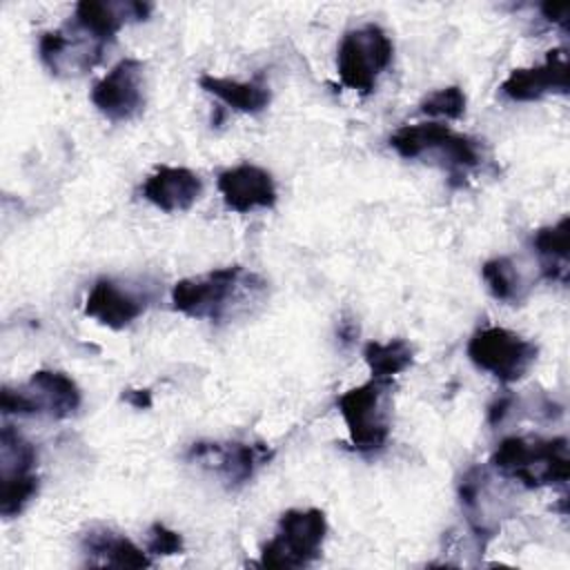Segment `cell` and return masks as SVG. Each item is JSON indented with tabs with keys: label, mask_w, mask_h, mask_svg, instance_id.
<instances>
[{
	"label": "cell",
	"mask_w": 570,
	"mask_h": 570,
	"mask_svg": "<svg viewBox=\"0 0 570 570\" xmlns=\"http://www.w3.org/2000/svg\"><path fill=\"white\" fill-rule=\"evenodd\" d=\"M187 459L214 472L227 485H243L261 465L272 459V450L265 443L198 441L189 448Z\"/></svg>",
	"instance_id": "9"
},
{
	"label": "cell",
	"mask_w": 570,
	"mask_h": 570,
	"mask_svg": "<svg viewBox=\"0 0 570 570\" xmlns=\"http://www.w3.org/2000/svg\"><path fill=\"white\" fill-rule=\"evenodd\" d=\"M149 554H160V557H171L183 552V537L176 530H169L163 523H154L149 528V543H147Z\"/></svg>",
	"instance_id": "25"
},
{
	"label": "cell",
	"mask_w": 570,
	"mask_h": 570,
	"mask_svg": "<svg viewBox=\"0 0 570 570\" xmlns=\"http://www.w3.org/2000/svg\"><path fill=\"white\" fill-rule=\"evenodd\" d=\"M216 185L225 205L238 214H245L258 207L267 209L276 203V185L272 174L249 163L225 169L218 176Z\"/></svg>",
	"instance_id": "13"
},
{
	"label": "cell",
	"mask_w": 570,
	"mask_h": 570,
	"mask_svg": "<svg viewBox=\"0 0 570 570\" xmlns=\"http://www.w3.org/2000/svg\"><path fill=\"white\" fill-rule=\"evenodd\" d=\"M492 465L525 488L566 483L570 476L568 441L566 436H508L497 445Z\"/></svg>",
	"instance_id": "2"
},
{
	"label": "cell",
	"mask_w": 570,
	"mask_h": 570,
	"mask_svg": "<svg viewBox=\"0 0 570 570\" xmlns=\"http://www.w3.org/2000/svg\"><path fill=\"white\" fill-rule=\"evenodd\" d=\"M512 403H514V396H510V394L497 399V401L490 405V423H501V421L505 419V414L510 412Z\"/></svg>",
	"instance_id": "28"
},
{
	"label": "cell",
	"mask_w": 570,
	"mask_h": 570,
	"mask_svg": "<svg viewBox=\"0 0 570 570\" xmlns=\"http://www.w3.org/2000/svg\"><path fill=\"white\" fill-rule=\"evenodd\" d=\"M85 552L114 568H149L151 559L127 537L109 530H91L85 537Z\"/></svg>",
	"instance_id": "20"
},
{
	"label": "cell",
	"mask_w": 570,
	"mask_h": 570,
	"mask_svg": "<svg viewBox=\"0 0 570 570\" xmlns=\"http://www.w3.org/2000/svg\"><path fill=\"white\" fill-rule=\"evenodd\" d=\"M534 252L541 258V272L548 281H568V252H570V218L541 227L532 238Z\"/></svg>",
	"instance_id": "19"
},
{
	"label": "cell",
	"mask_w": 570,
	"mask_h": 570,
	"mask_svg": "<svg viewBox=\"0 0 570 570\" xmlns=\"http://www.w3.org/2000/svg\"><path fill=\"white\" fill-rule=\"evenodd\" d=\"M203 191L200 178L187 167H158L142 185V196L163 212L189 209Z\"/></svg>",
	"instance_id": "17"
},
{
	"label": "cell",
	"mask_w": 570,
	"mask_h": 570,
	"mask_svg": "<svg viewBox=\"0 0 570 570\" xmlns=\"http://www.w3.org/2000/svg\"><path fill=\"white\" fill-rule=\"evenodd\" d=\"M541 13H543V16H546L550 22L559 24L563 31L568 29L570 4H552V2H546V4H541Z\"/></svg>",
	"instance_id": "26"
},
{
	"label": "cell",
	"mask_w": 570,
	"mask_h": 570,
	"mask_svg": "<svg viewBox=\"0 0 570 570\" xmlns=\"http://www.w3.org/2000/svg\"><path fill=\"white\" fill-rule=\"evenodd\" d=\"M38 492V476L33 472L2 479V494H0V514L4 519L18 517L24 505L36 497Z\"/></svg>",
	"instance_id": "23"
},
{
	"label": "cell",
	"mask_w": 570,
	"mask_h": 570,
	"mask_svg": "<svg viewBox=\"0 0 570 570\" xmlns=\"http://www.w3.org/2000/svg\"><path fill=\"white\" fill-rule=\"evenodd\" d=\"M421 111L428 114V116H443V118L456 120L465 114V94L456 85L443 87V89L430 94L421 102Z\"/></svg>",
	"instance_id": "24"
},
{
	"label": "cell",
	"mask_w": 570,
	"mask_h": 570,
	"mask_svg": "<svg viewBox=\"0 0 570 570\" xmlns=\"http://www.w3.org/2000/svg\"><path fill=\"white\" fill-rule=\"evenodd\" d=\"M392 40L379 24H363L347 31L336 51L341 82L358 94H370L379 73L392 62Z\"/></svg>",
	"instance_id": "7"
},
{
	"label": "cell",
	"mask_w": 570,
	"mask_h": 570,
	"mask_svg": "<svg viewBox=\"0 0 570 570\" xmlns=\"http://www.w3.org/2000/svg\"><path fill=\"white\" fill-rule=\"evenodd\" d=\"M363 358L376 379H392L407 370L414 361V347L405 338H392L385 343L370 341L363 347Z\"/></svg>",
	"instance_id": "21"
},
{
	"label": "cell",
	"mask_w": 570,
	"mask_h": 570,
	"mask_svg": "<svg viewBox=\"0 0 570 570\" xmlns=\"http://www.w3.org/2000/svg\"><path fill=\"white\" fill-rule=\"evenodd\" d=\"M390 147L403 158H421L428 154H439V160L448 165L450 174L459 176L481 163L479 140L456 134L441 122H419L405 125L390 136Z\"/></svg>",
	"instance_id": "5"
},
{
	"label": "cell",
	"mask_w": 570,
	"mask_h": 570,
	"mask_svg": "<svg viewBox=\"0 0 570 570\" xmlns=\"http://www.w3.org/2000/svg\"><path fill=\"white\" fill-rule=\"evenodd\" d=\"M145 312V301L111 278H98L85 298V314L100 325L122 330Z\"/></svg>",
	"instance_id": "16"
},
{
	"label": "cell",
	"mask_w": 570,
	"mask_h": 570,
	"mask_svg": "<svg viewBox=\"0 0 570 570\" xmlns=\"http://www.w3.org/2000/svg\"><path fill=\"white\" fill-rule=\"evenodd\" d=\"M91 102L114 122L134 118L145 102L142 62L136 58H125L114 65L111 71L94 85Z\"/></svg>",
	"instance_id": "10"
},
{
	"label": "cell",
	"mask_w": 570,
	"mask_h": 570,
	"mask_svg": "<svg viewBox=\"0 0 570 570\" xmlns=\"http://www.w3.org/2000/svg\"><path fill=\"white\" fill-rule=\"evenodd\" d=\"M390 390L392 379L372 376L336 399L354 450L374 452L385 445L390 436Z\"/></svg>",
	"instance_id": "3"
},
{
	"label": "cell",
	"mask_w": 570,
	"mask_h": 570,
	"mask_svg": "<svg viewBox=\"0 0 570 570\" xmlns=\"http://www.w3.org/2000/svg\"><path fill=\"white\" fill-rule=\"evenodd\" d=\"M459 501H461V508H463L465 519H468L470 528L474 530V534L483 541L494 537V532L499 530L501 505L492 492L490 474L481 465L470 468L461 476Z\"/></svg>",
	"instance_id": "14"
},
{
	"label": "cell",
	"mask_w": 570,
	"mask_h": 570,
	"mask_svg": "<svg viewBox=\"0 0 570 570\" xmlns=\"http://www.w3.org/2000/svg\"><path fill=\"white\" fill-rule=\"evenodd\" d=\"M539 347L505 330V327H483L468 341V356L479 367L490 372L501 383H514L523 379L534 365Z\"/></svg>",
	"instance_id": "8"
},
{
	"label": "cell",
	"mask_w": 570,
	"mask_h": 570,
	"mask_svg": "<svg viewBox=\"0 0 570 570\" xmlns=\"http://www.w3.org/2000/svg\"><path fill=\"white\" fill-rule=\"evenodd\" d=\"M265 285L267 283L258 274L243 265H229L178 281L171 289V303L176 312L189 318L220 323L256 303L263 296Z\"/></svg>",
	"instance_id": "1"
},
{
	"label": "cell",
	"mask_w": 570,
	"mask_h": 570,
	"mask_svg": "<svg viewBox=\"0 0 570 570\" xmlns=\"http://www.w3.org/2000/svg\"><path fill=\"white\" fill-rule=\"evenodd\" d=\"M481 276H483L490 294L497 301L514 303V301L521 298V287L523 285H521V276H519L512 258L499 256V258H492V261L483 263Z\"/></svg>",
	"instance_id": "22"
},
{
	"label": "cell",
	"mask_w": 570,
	"mask_h": 570,
	"mask_svg": "<svg viewBox=\"0 0 570 570\" xmlns=\"http://www.w3.org/2000/svg\"><path fill=\"white\" fill-rule=\"evenodd\" d=\"M568 53L566 49H550L539 67L514 69L501 85V91L510 100H539L546 94L568 91Z\"/></svg>",
	"instance_id": "12"
},
{
	"label": "cell",
	"mask_w": 570,
	"mask_h": 570,
	"mask_svg": "<svg viewBox=\"0 0 570 570\" xmlns=\"http://www.w3.org/2000/svg\"><path fill=\"white\" fill-rule=\"evenodd\" d=\"M80 407V390L71 376L58 370H38L20 387L4 385L0 392L2 414H45L67 419Z\"/></svg>",
	"instance_id": "6"
},
{
	"label": "cell",
	"mask_w": 570,
	"mask_h": 570,
	"mask_svg": "<svg viewBox=\"0 0 570 570\" xmlns=\"http://www.w3.org/2000/svg\"><path fill=\"white\" fill-rule=\"evenodd\" d=\"M102 40L89 36L78 24L71 22V33L67 29L47 31L40 38L38 51L45 67L56 76H78L89 71L105 51Z\"/></svg>",
	"instance_id": "11"
},
{
	"label": "cell",
	"mask_w": 570,
	"mask_h": 570,
	"mask_svg": "<svg viewBox=\"0 0 570 570\" xmlns=\"http://www.w3.org/2000/svg\"><path fill=\"white\" fill-rule=\"evenodd\" d=\"M122 399L136 407V410H147L151 407V392L149 390H125Z\"/></svg>",
	"instance_id": "27"
},
{
	"label": "cell",
	"mask_w": 570,
	"mask_h": 570,
	"mask_svg": "<svg viewBox=\"0 0 570 570\" xmlns=\"http://www.w3.org/2000/svg\"><path fill=\"white\" fill-rule=\"evenodd\" d=\"M327 534L325 512L318 508L285 510L278 519V532L261 550L263 568H301L312 563Z\"/></svg>",
	"instance_id": "4"
},
{
	"label": "cell",
	"mask_w": 570,
	"mask_h": 570,
	"mask_svg": "<svg viewBox=\"0 0 570 570\" xmlns=\"http://www.w3.org/2000/svg\"><path fill=\"white\" fill-rule=\"evenodd\" d=\"M198 85L216 96L218 100H223L225 105H229L236 111L243 114H258L269 105V87L261 80H232V78H220V76H212V73H203L198 78Z\"/></svg>",
	"instance_id": "18"
},
{
	"label": "cell",
	"mask_w": 570,
	"mask_h": 570,
	"mask_svg": "<svg viewBox=\"0 0 570 570\" xmlns=\"http://www.w3.org/2000/svg\"><path fill=\"white\" fill-rule=\"evenodd\" d=\"M151 11L149 2L125 0V2H100V0H82L76 4L73 24H78L89 36L109 42L118 33V29L127 22L145 20Z\"/></svg>",
	"instance_id": "15"
}]
</instances>
